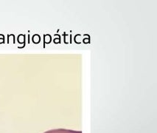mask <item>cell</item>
Here are the masks:
<instances>
[{
    "label": "cell",
    "instance_id": "cell-1",
    "mask_svg": "<svg viewBox=\"0 0 157 133\" xmlns=\"http://www.w3.org/2000/svg\"><path fill=\"white\" fill-rule=\"evenodd\" d=\"M44 133H82V132L81 131L70 130V129H51V130L47 131V132Z\"/></svg>",
    "mask_w": 157,
    "mask_h": 133
}]
</instances>
